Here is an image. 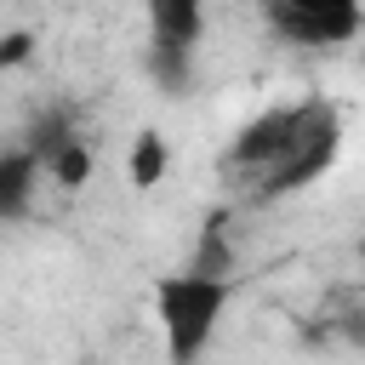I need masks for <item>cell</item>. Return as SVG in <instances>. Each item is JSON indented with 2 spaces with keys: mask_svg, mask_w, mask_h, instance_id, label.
I'll list each match as a JSON object with an SVG mask.
<instances>
[{
  "mask_svg": "<svg viewBox=\"0 0 365 365\" xmlns=\"http://www.w3.org/2000/svg\"><path fill=\"white\" fill-rule=\"evenodd\" d=\"M342 148V120L331 103L308 97V103H279L257 120H245L234 131V143L222 148V171H240L257 182L262 200L297 194L308 188Z\"/></svg>",
  "mask_w": 365,
  "mask_h": 365,
  "instance_id": "1",
  "label": "cell"
},
{
  "mask_svg": "<svg viewBox=\"0 0 365 365\" xmlns=\"http://www.w3.org/2000/svg\"><path fill=\"white\" fill-rule=\"evenodd\" d=\"M234 302V274H200V268H171L154 279V319L165 342V365H200L205 348L217 342V325Z\"/></svg>",
  "mask_w": 365,
  "mask_h": 365,
  "instance_id": "2",
  "label": "cell"
},
{
  "mask_svg": "<svg viewBox=\"0 0 365 365\" xmlns=\"http://www.w3.org/2000/svg\"><path fill=\"white\" fill-rule=\"evenodd\" d=\"M143 23H148L143 74L160 86V97H188L194 91V74H200L205 6L200 0H148Z\"/></svg>",
  "mask_w": 365,
  "mask_h": 365,
  "instance_id": "3",
  "label": "cell"
},
{
  "mask_svg": "<svg viewBox=\"0 0 365 365\" xmlns=\"http://www.w3.org/2000/svg\"><path fill=\"white\" fill-rule=\"evenodd\" d=\"M262 23L285 46H348L365 29V6H354V0H274V6H262Z\"/></svg>",
  "mask_w": 365,
  "mask_h": 365,
  "instance_id": "4",
  "label": "cell"
},
{
  "mask_svg": "<svg viewBox=\"0 0 365 365\" xmlns=\"http://www.w3.org/2000/svg\"><path fill=\"white\" fill-rule=\"evenodd\" d=\"M40 165H34V154L23 148V143H11V148H0V228H11V222H23V217H34V200H40Z\"/></svg>",
  "mask_w": 365,
  "mask_h": 365,
  "instance_id": "5",
  "label": "cell"
},
{
  "mask_svg": "<svg viewBox=\"0 0 365 365\" xmlns=\"http://www.w3.org/2000/svg\"><path fill=\"white\" fill-rule=\"evenodd\" d=\"M86 131H80V120H74V108L68 103H46L34 120H29V131H23V148L34 154V165H46L57 148H68V143H80Z\"/></svg>",
  "mask_w": 365,
  "mask_h": 365,
  "instance_id": "6",
  "label": "cell"
},
{
  "mask_svg": "<svg viewBox=\"0 0 365 365\" xmlns=\"http://www.w3.org/2000/svg\"><path fill=\"white\" fill-rule=\"evenodd\" d=\"M91 171H97V154H91V137H80V143H68V148H57L46 165H40V177L46 182H57L63 194H74V188H86L91 182Z\"/></svg>",
  "mask_w": 365,
  "mask_h": 365,
  "instance_id": "7",
  "label": "cell"
},
{
  "mask_svg": "<svg viewBox=\"0 0 365 365\" xmlns=\"http://www.w3.org/2000/svg\"><path fill=\"white\" fill-rule=\"evenodd\" d=\"M125 177H131L137 188H154V182L165 177V137H160V131H137L131 160H125Z\"/></svg>",
  "mask_w": 365,
  "mask_h": 365,
  "instance_id": "8",
  "label": "cell"
},
{
  "mask_svg": "<svg viewBox=\"0 0 365 365\" xmlns=\"http://www.w3.org/2000/svg\"><path fill=\"white\" fill-rule=\"evenodd\" d=\"M29 51H34V34H29V29H11V34H0V68L23 63Z\"/></svg>",
  "mask_w": 365,
  "mask_h": 365,
  "instance_id": "9",
  "label": "cell"
}]
</instances>
